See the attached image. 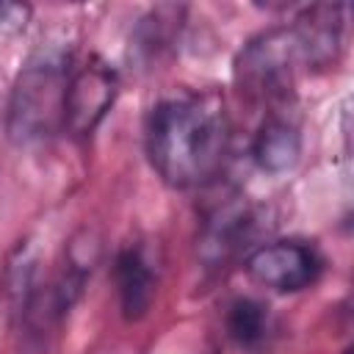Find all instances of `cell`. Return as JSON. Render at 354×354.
<instances>
[{
    "label": "cell",
    "instance_id": "6da1fadb",
    "mask_svg": "<svg viewBox=\"0 0 354 354\" xmlns=\"http://www.w3.org/2000/svg\"><path fill=\"white\" fill-rule=\"evenodd\" d=\"M144 149L155 174L177 188L210 185L230 149V116L216 91H177L158 100L144 122Z\"/></svg>",
    "mask_w": 354,
    "mask_h": 354
},
{
    "label": "cell",
    "instance_id": "7a4b0ae2",
    "mask_svg": "<svg viewBox=\"0 0 354 354\" xmlns=\"http://www.w3.org/2000/svg\"><path fill=\"white\" fill-rule=\"evenodd\" d=\"M72 69L75 55L58 41L41 44L25 58L6 108V133L14 144H41L64 130V102Z\"/></svg>",
    "mask_w": 354,
    "mask_h": 354
},
{
    "label": "cell",
    "instance_id": "3957f363",
    "mask_svg": "<svg viewBox=\"0 0 354 354\" xmlns=\"http://www.w3.org/2000/svg\"><path fill=\"white\" fill-rule=\"evenodd\" d=\"M301 69H313V64L293 22L268 28L249 39L232 66L241 94L260 105L288 102Z\"/></svg>",
    "mask_w": 354,
    "mask_h": 354
},
{
    "label": "cell",
    "instance_id": "277c9868",
    "mask_svg": "<svg viewBox=\"0 0 354 354\" xmlns=\"http://www.w3.org/2000/svg\"><path fill=\"white\" fill-rule=\"evenodd\" d=\"M243 271L252 282L277 290V293H296L318 282L324 271L321 252L296 238L285 241H268L254 246L249 254H243Z\"/></svg>",
    "mask_w": 354,
    "mask_h": 354
},
{
    "label": "cell",
    "instance_id": "5b68a950",
    "mask_svg": "<svg viewBox=\"0 0 354 354\" xmlns=\"http://www.w3.org/2000/svg\"><path fill=\"white\" fill-rule=\"evenodd\" d=\"M119 94L116 69L100 55H88L80 66L75 64L66 86L64 102V133L72 138H86L105 119Z\"/></svg>",
    "mask_w": 354,
    "mask_h": 354
},
{
    "label": "cell",
    "instance_id": "8992f818",
    "mask_svg": "<svg viewBox=\"0 0 354 354\" xmlns=\"http://www.w3.org/2000/svg\"><path fill=\"white\" fill-rule=\"evenodd\" d=\"M257 232V213L241 199V196H227L224 202H216L196 238V254L207 268H218L230 263L241 252H252V241Z\"/></svg>",
    "mask_w": 354,
    "mask_h": 354
},
{
    "label": "cell",
    "instance_id": "52a82bcc",
    "mask_svg": "<svg viewBox=\"0 0 354 354\" xmlns=\"http://www.w3.org/2000/svg\"><path fill=\"white\" fill-rule=\"evenodd\" d=\"M158 257L147 243H124L113 260V282L122 315L127 321H138L149 313L158 293Z\"/></svg>",
    "mask_w": 354,
    "mask_h": 354
},
{
    "label": "cell",
    "instance_id": "ba28073f",
    "mask_svg": "<svg viewBox=\"0 0 354 354\" xmlns=\"http://www.w3.org/2000/svg\"><path fill=\"white\" fill-rule=\"evenodd\" d=\"M299 155H301L299 124L271 111L252 136V160L266 174H285L299 163Z\"/></svg>",
    "mask_w": 354,
    "mask_h": 354
},
{
    "label": "cell",
    "instance_id": "9c48e42d",
    "mask_svg": "<svg viewBox=\"0 0 354 354\" xmlns=\"http://www.w3.org/2000/svg\"><path fill=\"white\" fill-rule=\"evenodd\" d=\"M224 326H227V337L243 351H260L274 332L271 313L257 299H235L227 307Z\"/></svg>",
    "mask_w": 354,
    "mask_h": 354
},
{
    "label": "cell",
    "instance_id": "30bf717a",
    "mask_svg": "<svg viewBox=\"0 0 354 354\" xmlns=\"http://www.w3.org/2000/svg\"><path fill=\"white\" fill-rule=\"evenodd\" d=\"M180 14H183V8H174V6L152 8L138 22V28H136V33L130 39V55H136L138 61L149 64L163 50H169L174 36H177V30H180Z\"/></svg>",
    "mask_w": 354,
    "mask_h": 354
},
{
    "label": "cell",
    "instance_id": "8fae6325",
    "mask_svg": "<svg viewBox=\"0 0 354 354\" xmlns=\"http://www.w3.org/2000/svg\"><path fill=\"white\" fill-rule=\"evenodd\" d=\"M30 6L19 3H0V33H17L28 25Z\"/></svg>",
    "mask_w": 354,
    "mask_h": 354
},
{
    "label": "cell",
    "instance_id": "7c38bea8",
    "mask_svg": "<svg viewBox=\"0 0 354 354\" xmlns=\"http://www.w3.org/2000/svg\"><path fill=\"white\" fill-rule=\"evenodd\" d=\"M343 354H351V351H343Z\"/></svg>",
    "mask_w": 354,
    "mask_h": 354
}]
</instances>
